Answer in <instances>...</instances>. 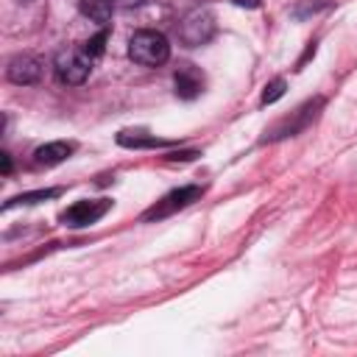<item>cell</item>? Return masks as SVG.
<instances>
[{
	"mask_svg": "<svg viewBox=\"0 0 357 357\" xmlns=\"http://www.w3.org/2000/svg\"><path fill=\"white\" fill-rule=\"evenodd\" d=\"M173 86H176V95H178V98L195 100V98L204 92V73H201L195 64H181V67L173 73Z\"/></svg>",
	"mask_w": 357,
	"mask_h": 357,
	"instance_id": "obj_8",
	"label": "cell"
},
{
	"mask_svg": "<svg viewBox=\"0 0 357 357\" xmlns=\"http://www.w3.org/2000/svg\"><path fill=\"white\" fill-rule=\"evenodd\" d=\"M61 190L59 187H50V190H33V192H22V195H14L11 201H6V212L14 209V206H28V204H39V201H47V198H56Z\"/></svg>",
	"mask_w": 357,
	"mask_h": 357,
	"instance_id": "obj_12",
	"label": "cell"
},
{
	"mask_svg": "<svg viewBox=\"0 0 357 357\" xmlns=\"http://www.w3.org/2000/svg\"><path fill=\"white\" fill-rule=\"evenodd\" d=\"M89 70H92V59L81 47H73V50H64L56 56V75L67 86L84 84L89 78Z\"/></svg>",
	"mask_w": 357,
	"mask_h": 357,
	"instance_id": "obj_3",
	"label": "cell"
},
{
	"mask_svg": "<svg viewBox=\"0 0 357 357\" xmlns=\"http://www.w3.org/2000/svg\"><path fill=\"white\" fill-rule=\"evenodd\" d=\"M109 209H112V201H109V198H98V201H75L73 206H67V209L61 212V223L70 226V229H81V226L98 223Z\"/></svg>",
	"mask_w": 357,
	"mask_h": 357,
	"instance_id": "obj_5",
	"label": "cell"
},
{
	"mask_svg": "<svg viewBox=\"0 0 357 357\" xmlns=\"http://www.w3.org/2000/svg\"><path fill=\"white\" fill-rule=\"evenodd\" d=\"M117 145H123V148H165V145H170V142H167V139H159V137H151V134H145V131H131V128H126V131L117 134Z\"/></svg>",
	"mask_w": 357,
	"mask_h": 357,
	"instance_id": "obj_10",
	"label": "cell"
},
{
	"mask_svg": "<svg viewBox=\"0 0 357 357\" xmlns=\"http://www.w3.org/2000/svg\"><path fill=\"white\" fill-rule=\"evenodd\" d=\"M0 159H3V173H11V156L3 151V153H0Z\"/></svg>",
	"mask_w": 357,
	"mask_h": 357,
	"instance_id": "obj_15",
	"label": "cell"
},
{
	"mask_svg": "<svg viewBox=\"0 0 357 357\" xmlns=\"http://www.w3.org/2000/svg\"><path fill=\"white\" fill-rule=\"evenodd\" d=\"M75 151L73 142H64V139H56V142H45L33 151V165L39 167H53V165H61L64 159H70V153Z\"/></svg>",
	"mask_w": 357,
	"mask_h": 357,
	"instance_id": "obj_9",
	"label": "cell"
},
{
	"mask_svg": "<svg viewBox=\"0 0 357 357\" xmlns=\"http://www.w3.org/2000/svg\"><path fill=\"white\" fill-rule=\"evenodd\" d=\"M178 36L184 45L190 47H198V45H206L212 36H215V17L206 11V8H195L190 11L181 25H178Z\"/></svg>",
	"mask_w": 357,
	"mask_h": 357,
	"instance_id": "obj_4",
	"label": "cell"
},
{
	"mask_svg": "<svg viewBox=\"0 0 357 357\" xmlns=\"http://www.w3.org/2000/svg\"><path fill=\"white\" fill-rule=\"evenodd\" d=\"M234 3H237V6H257L254 0H234Z\"/></svg>",
	"mask_w": 357,
	"mask_h": 357,
	"instance_id": "obj_17",
	"label": "cell"
},
{
	"mask_svg": "<svg viewBox=\"0 0 357 357\" xmlns=\"http://www.w3.org/2000/svg\"><path fill=\"white\" fill-rule=\"evenodd\" d=\"M128 56L142 67H159L170 59V42L165 33L145 28L128 39Z\"/></svg>",
	"mask_w": 357,
	"mask_h": 357,
	"instance_id": "obj_1",
	"label": "cell"
},
{
	"mask_svg": "<svg viewBox=\"0 0 357 357\" xmlns=\"http://www.w3.org/2000/svg\"><path fill=\"white\" fill-rule=\"evenodd\" d=\"M42 73H45V64H42V59H36V56H31V53H20V56H14L11 61H8V67H6V78L11 81V84H36L39 78H42Z\"/></svg>",
	"mask_w": 357,
	"mask_h": 357,
	"instance_id": "obj_7",
	"label": "cell"
},
{
	"mask_svg": "<svg viewBox=\"0 0 357 357\" xmlns=\"http://www.w3.org/2000/svg\"><path fill=\"white\" fill-rule=\"evenodd\" d=\"M123 8H131V6H139V3H145V0H117Z\"/></svg>",
	"mask_w": 357,
	"mask_h": 357,
	"instance_id": "obj_16",
	"label": "cell"
},
{
	"mask_svg": "<svg viewBox=\"0 0 357 357\" xmlns=\"http://www.w3.org/2000/svg\"><path fill=\"white\" fill-rule=\"evenodd\" d=\"M112 8H114V3L112 0H81V14L84 17H89L92 22H109V17H112Z\"/></svg>",
	"mask_w": 357,
	"mask_h": 357,
	"instance_id": "obj_11",
	"label": "cell"
},
{
	"mask_svg": "<svg viewBox=\"0 0 357 357\" xmlns=\"http://www.w3.org/2000/svg\"><path fill=\"white\" fill-rule=\"evenodd\" d=\"M284 78H273L271 84H265V92H262V98H259V103L262 106H271V103H276L282 95H284Z\"/></svg>",
	"mask_w": 357,
	"mask_h": 357,
	"instance_id": "obj_14",
	"label": "cell"
},
{
	"mask_svg": "<svg viewBox=\"0 0 357 357\" xmlns=\"http://www.w3.org/2000/svg\"><path fill=\"white\" fill-rule=\"evenodd\" d=\"M204 195V187H198V184H184V187H176V190H170L167 195H162L151 209H145V215H142V220H162V218H170L173 212H178V209H184V206H190L192 201H198Z\"/></svg>",
	"mask_w": 357,
	"mask_h": 357,
	"instance_id": "obj_2",
	"label": "cell"
},
{
	"mask_svg": "<svg viewBox=\"0 0 357 357\" xmlns=\"http://www.w3.org/2000/svg\"><path fill=\"white\" fill-rule=\"evenodd\" d=\"M106 39H109V33H106V31H100V33H95L92 39H86V42L81 45V50L95 61V59H100V56H103V50H106Z\"/></svg>",
	"mask_w": 357,
	"mask_h": 357,
	"instance_id": "obj_13",
	"label": "cell"
},
{
	"mask_svg": "<svg viewBox=\"0 0 357 357\" xmlns=\"http://www.w3.org/2000/svg\"><path fill=\"white\" fill-rule=\"evenodd\" d=\"M321 106H324V98H315V100L304 103L301 109H296V114H293V117H287V120L276 123V126L268 131V137H265V139H282V137H293V134H298L301 128H307V126L315 120V114H318V109H321Z\"/></svg>",
	"mask_w": 357,
	"mask_h": 357,
	"instance_id": "obj_6",
	"label": "cell"
}]
</instances>
